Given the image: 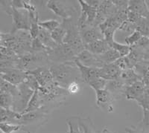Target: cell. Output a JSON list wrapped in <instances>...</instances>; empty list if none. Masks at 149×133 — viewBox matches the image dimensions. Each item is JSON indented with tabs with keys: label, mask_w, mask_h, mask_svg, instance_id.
<instances>
[{
	"label": "cell",
	"mask_w": 149,
	"mask_h": 133,
	"mask_svg": "<svg viewBox=\"0 0 149 133\" xmlns=\"http://www.w3.org/2000/svg\"><path fill=\"white\" fill-rule=\"evenodd\" d=\"M14 105V98L8 93L0 92V107L5 109H11Z\"/></svg>",
	"instance_id": "836d02e7"
},
{
	"label": "cell",
	"mask_w": 149,
	"mask_h": 133,
	"mask_svg": "<svg viewBox=\"0 0 149 133\" xmlns=\"http://www.w3.org/2000/svg\"><path fill=\"white\" fill-rule=\"evenodd\" d=\"M96 94V106L98 108L101 109L102 111L110 113L113 112L114 102L113 97L107 89H102L95 91Z\"/></svg>",
	"instance_id": "4fadbf2b"
},
{
	"label": "cell",
	"mask_w": 149,
	"mask_h": 133,
	"mask_svg": "<svg viewBox=\"0 0 149 133\" xmlns=\"http://www.w3.org/2000/svg\"><path fill=\"white\" fill-rule=\"evenodd\" d=\"M100 133H114V132H113L111 130H110L109 129H107V127H104V128L102 130V132H101Z\"/></svg>",
	"instance_id": "816d5d0a"
},
{
	"label": "cell",
	"mask_w": 149,
	"mask_h": 133,
	"mask_svg": "<svg viewBox=\"0 0 149 133\" xmlns=\"http://www.w3.org/2000/svg\"><path fill=\"white\" fill-rule=\"evenodd\" d=\"M49 66L54 82L66 89L72 82L77 81L81 83H84L81 74L74 60L62 63H51Z\"/></svg>",
	"instance_id": "6da1fadb"
},
{
	"label": "cell",
	"mask_w": 149,
	"mask_h": 133,
	"mask_svg": "<svg viewBox=\"0 0 149 133\" xmlns=\"http://www.w3.org/2000/svg\"><path fill=\"white\" fill-rule=\"evenodd\" d=\"M126 85L123 81L119 79L107 81L105 89H107L111 95L113 97L114 100L119 99L122 96H125V91Z\"/></svg>",
	"instance_id": "d6986e66"
},
{
	"label": "cell",
	"mask_w": 149,
	"mask_h": 133,
	"mask_svg": "<svg viewBox=\"0 0 149 133\" xmlns=\"http://www.w3.org/2000/svg\"><path fill=\"white\" fill-rule=\"evenodd\" d=\"M61 25L66 28V34L63 40L72 48L77 56L84 50V45L82 42L81 37L80 35L79 29L77 25V21H74V17L66 20H63Z\"/></svg>",
	"instance_id": "5b68a950"
},
{
	"label": "cell",
	"mask_w": 149,
	"mask_h": 133,
	"mask_svg": "<svg viewBox=\"0 0 149 133\" xmlns=\"http://www.w3.org/2000/svg\"><path fill=\"white\" fill-rule=\"evenodd\" d=\"M80 83H81L77 82V81H74V82H72L71 83H70L66 87L68 93L70 94H75L79 92Z\"/></svg>",
	"instance_id": "f6af8a7d"
},
{
	"label": "cell",
	"mask_w": 149,
	"mask_h": 133,
	"mask_svg": "<svg viewBox=\"0 0 149 133\" xmlns=\"http://www.w3.org/2000/svg\"><path fill=\"white\" fill-rule=\"evenodd\" d=\"M142 112L143 117L142 121L135 129L139 133H149V111L142 109Z\"/></svg>",
	"instance_id": "4dcf8cb0"
},
{
	"label": "cell",
	"mask_w": 149,
	"mask_h": 133,
	"mask_svg": "<svg viewBox=\"0 0 149 133\" xmlns=\"http://www.w3.org/2000/svg\"><path fill=\"white\" fill-rule=\"evenodd\" d=\"M49 49L44 46V45L40 41L38 38L32 39L31 42V52L39 53V52H46Z\"/></svg>",
	"instance_id": "f35d334b"
},
{
	"label": "cell",
	"mask_w": 149,
	"mask_h": 133,
	"mask_svg": "<svg viewBox=\"0 0 149 133\" xmlns=\"http://www.w3.org/2000/svg\"><path fill=\"white\" fill-rule=\"evenodd\" d=\"M37 38L49 50L54 48L56 46H58V44H56L55 42L52 38L51 32H49L47 30L42 28L40 27V32Z\"/></svg>",
	"instance_id": "4316f807"
},
{
	"label": "cell",
	"mask_w": 149,
	"mask_h": 133,
	"mask_svg": "<svg viewBox=\"0 0 149 133\" xmlns=\"http://www.w3.org/2000/svg\"><path fill=\"white\" fill-rule=\"evenodd\" d=\"M80 35L81 37L84 45H87L94 41L104 39V35L100 28L95 26H86L82 29H80Z\"/></svg>",
	"instance_id": "9a60e30c"
},
{
	"label": "cell",
	"mask_w": 149,
	"mask_h": 133,
	"mask_svg": "<svg viewBox=\"0 0 149 133\" xmlns=\"http://www.w3.org/2000/svg\"><path fill=\"white\" fill-rule=\"evenodd\" d=\"M24 83H26V84H27L31 89L34 90V91L38 90L40 89V87L39 83H38V82H37V80H36V78H34L33 75L29 74V73H28L26 79Z\"/></svg>",
	"instance_id": "60d3db41"
},
{
	"label": "cell",
	"mask_w": 149,
	"mask_h": 133,
	"mask_svg": "<svg viewBox=\"0 0 149 133\" xmlns=\"http://www.w3.org/2000/svg\"><path fill=\"white\" fill-rule=\"evenodd\" d=\"M13 5L12 1H0V10L5 12L8 16L11 17L12 12H13Z\"/></svg>",
	"instance_id": "b9f144b4"
},
{
	"label": "cell",
	"mask_w": 149,
	"mask_h": 133,
	"mask_svg": "<svg viewBox=\"0 0 149 133\" xmlns=\"http://www.w3.org/2000/svg\"><path fill=\"white\" fill-rule=\"evenodd\" d=\"M27 74L26 71L18 69H10L0 73V78L17 86L25 82Z\"/></svg>",
	"instance_id": "2e32d148"
},
{
	"label": "cell",
	"mask_w": 149,
	"mask_h": 133,
	"mask_svg": "<svg viewBox=\"0 0 149 133\" xmlns=\"http://www.w3.org/2000/svg\"><path fill=\"white\" fill-rule=\"evenodd\" d=\"M148 25H149V19H148Z\"/></svg>",
	"instance_id": "db71d44e"
},
{
	"label": "cell",
	"mask_w": 149,
	"mask_h": 133,
	"mask_svg": "<svg viewBox=\"0 0 149 133\" xmlns=\"http://www.w3.org/2000/svg\"><path fill=\"white\" fill-rule=\"evenodd\" d=\"M0 92L10 94L14 98L18 92V86H14L0 78Z\"/></svg>",
	"instance_id": "1f68e13d"
},
{
	"label": "cell",
	"mask_w": 149,
	"mask_h": 133,
	"mask_svg": "<svg viewBox=\"0 0 149 133\" xmlns=\"http://www.w3.org/2000/svg\"><path fill=\"white\" fill-rule=\"evenodd\" d=\"M49 58L47 51L46 52L34 53L30 52L19 56L18 59L16 60L17 69L20 71L29 72L37 68L44 66H49Z\"/></svg>",
	"instance_id": "277c9868"
},
{
	"label": "cell",
	"mask_w": 149,
	"mask_h": 133,
	"mask_svg": "<svg viewBox=\"0 0 149 133\" xmlns=\"http://www.w3.org/2000/svg\"><path fill=\"white\" fill-rule=\"evenodd\" d=\"M66 28L61 24L59 27L54 29L51 32L52 38L55 42V43L58 44V45H61V44L63 43V40H64L65 37H66Z\"/></svg>",
	"instance_id": "f546056e"
},
{
	"label": "cell",
	"mask_w": 149,
	"mask_h": 133,
	"mask_svg": "<svg viewBox=\"0 0 149 133\" xmlns=\"http://www.w3.org/2000/svg\"><path fill=\"white\" fill-rule=\"evenodd\" d=\"M61 22L57 19H48L45 21H40L39 26L43 29H46L49 32H52V30L56 29L61 25Z\"/></svg>",
	"instance_id": "d590c367"
},
{
	"label": "cell",
	"mask_w": 149,
	"mask_h": 133,
	"mask_svg": "<svg viewBox=\"0 0 149 133\" xmlns=\"http://www.w3.org/2000/svg\"><path fill=\"white\" fill-rule=\"evenodd\" d=\"M146 89L142 80L137 81L130 86H127L125 91V97L127 100H133L136 102L139 100L146 92Z\"/></svg>",
	"instance_id": "ac0fdd59"
},
{
	"label": "cell",
	"mask_w": 149,
	"mask_h": 133,
	"mask_svg": "<svg viewBox=\"0 0 149 133\" xmlns=\"http://www.w3.org/2000/svg\"><path fill=\"white\" fill-rule=\"evenodd\" d=\"M32 38L29 31L19 30L17 32L2 33V46L10 49L18 56L31 52Z\"/></svg>",
	"instance_id": "7a4b0ae2"
},
{
	"label": "cell",
	"mask_w": 149,
	"mask_h": 133,
	"mask_svg": "<svg viewBox=\"0 0 149 133\" xmlns=\"http://www.w3.org/2000/svg\"><path fill=\"white\" fill-rule=\"evenodd\" d=\"M22 115L11 109H5L0 107V123H8L18 125Z\"/></svg>",
	"instance_id": "cb8c5ba5"
},
{
	"label": "cell",
	"mask_w": 149,
	"mask_h": 133,
	"mask_svg": "<svg viewBox=\"0 0 149 133\" xmlns=\"http://www.w3.org/2000/svg\"><path fill=\"white\" fill-rule=\"evenodd\" d=\"M121 71L114 63L106 64L99 69V75L105 80L110 81L119 79L121 75Z\"/></svg>",
	"instance_id": "7402d4cb"
},
{
	"label": "cell",
	"mask_w": 149,
	"mask_h": 133,
	"mask_svg": "<svg viewBox=\"0 0 149 133\" xmlns=\"http://www.w3.org/2000/svg\"><path fill=\"white\" fill-rule=\"evenodd\" d=\"M114 64L119 68L122 71H125V70H127V69H129L127 61H126V59L125 57H122L119 58V59L114 62Z\"/></svg>",
	"instance_id": "7dc6e473"
},
{
	"label": "cell",
	"mask_w": 149,
	"mask_h": 133,
	"mask_svg": "<svg viewBox=\"0 0 149 133\" xmlns=\"http://www.w3.org/2000/svg\"><path fill=\"white\" fill-rule=\"evenodd\" d=\"M121 25L122 23L113 15L98 26L109 46L114 41V34L117 30H119Z\"/></svg>",
	"instance_id": "8fae6325"
},
{
	"label": "cell",
	"mask_w": 149,
	"mask_h": 133,
	"mask_svg": "<svg viewBox=\"0 0 149 133\" xmlns=\"http://www.w3.org/2000/svg\"><path fill=\"white\" fill-rule=\"evenodd\" d=\"M125 131L127 133H138L136 130L135 129V127H131V128H129V127H126Z\"/></svg>",
	"instance_id": "f907efd6"
},
{
	"label": "cell",
	"mask_w": 149,
	"mask_h": 133,
	"mask_svg": "<svg viewBox=\"0 0 149 133\" xmlns=\"http://www.w3.org/2000/svg\"><path fill=\"white\" fill-rule=\"evenodd\" d=\"M2 32L0 31V47L2 46Z\"/></svg>",
	"instance_id": "f5cc1de1"
},
{
	"label": "cell",
	"mask_w": 149,
	"mask_h": 133,
	"mask_svg": "<svg viewBox=\"0 0 149 133\" xmlns=\"http://www.w3.org/2000/svg\"><path fill=\"white\" fill-rule=\"evenodd\" d=\"M0 130L2 131V133H12L18 130H21V126L8 123H1Z\"/></svg>",
	"instance_id": "ab89813d"
},
{
	"label": "cell",
	"mask_w": 149,
	"mask_h": 133,
	"mask_svg": "<svg viewBox=\"0 0 149 133\" xmlns=\"http://www.w3.org/2000/svg\"><path fill=\"white\" fill-rule=\"evenodd\" d=\"M76 133H96L95 128L90 119L80 118L78 119V125Z\"/></svg>",
	"instance_id": "83f0119b"
},
{
	"label": "cell",
	"mask_w": 149,
	"mask_h": 133,
	"mask_svg": "<svg viewBox=\"0 0 149 133\" xmlns=\"http://www.w3.org/2000/svg\"><path fill=\"white\" fill-rule=\"evenodd\" d=\"M81 7V13L77 19L78 29H82L86 26H93L97 15V8L93 7L84 0H78Z\"/></svg>",
	"instance_id": "9c48e42d"
},
{
	"label": "cell",
	"mask_w": 149,
	"mask_h": 133,
	"mask_svg": "<svg viewBox=\"0 0 149 133\" xmlns=\"http://www.w3.org/2000/svg\"><path fill=\"white\" fill-rule=\"evenodd\" d=\"M84 48L92 54H95V55H101L111 48L109 46L107 41L104 39L94 41L91 43L85 45Z\"/></svg>",
	"instance_id": "603a6c76"
},
{
	"label": "cell",
	"mask_w": 149,
	"mask_h": 133,
	"mask_svg": "<svg viewBox=\"0 0 149 133\" xmlns=\"http://www.w3.org/2000/svg\"><path fill=\"white\" fill-rule=\"evenodd\" d=\"M18 86V92L14 97L13 109L14 112L22 114L27 107L34 91L26 83H22Z\"/></svg>",
	"instance_id": "ba28073f"
},
{
	"label": "cell",
	"mask_w": 149,
	"mask_h": 133,
	"mask_svg": "<svg viewBox=\"0 0 149 133\" xmlns=\"http://www.w3.org/2000/svg\"><path fill=\"white\" fill-rule=\"evenodd\" d=\"M128 10L134 12L142 18L149 19V8L146 0H129Z\"/></svg>",
	"instance_id": "ffe728a7"
},
{
	"label": "cell",
	"mask_w": 149,
	"mask_h": 133,
	"mask_svg": "<svg viewBox=\"0 0 149 133\" xmlns=\"http://www.w3.org/2000/svg\"><path fill=\"white\" fill-rule=\"evenodd\" d=\"M19 56L10 49L2 46L0 47V61H14Z\"/></svg>",
	"instance_id": "d6a6232c"
},
{
	"label": "cell",
	"mask_w": 149,
	"mask_h": 133,
	"mask_svg": "<svg viewBox=\"0 0 149 133\" xmlns=\"http://www.w3.org/2000/svg\"><path fill=\"white\" fill-rule=\"evenodd\" d=\"M119 30H122L124 32L130 33V34L131 33H133L134 31L136 30V25H134V24L131 23V22H128L127 20H126L125 22H124L121 25Z\"/></svg>",
	"instance_id": "ee69618b"
},
{
	"label": "cell",
	"mask_w": 149,
	"mask_h": 133,
	"mask_svg": "<svg viewBox=\"0 0 149 133\" xmlns=\"http://www.w3.org/2000/svg\"><path fill=\"white\" fill-rule=\"evenodd\" d=\"M47 54L50 64L71 62L74 61L77 57L75 52L66 43L58 45L54 48L49 49L47 51Z\"/></svg>",
	"instance_id": "8992f818"
},
{
	"label": "cell",
	"mask_w": 149,
	"mask_h": 133,
	"mask_svg": "<svg viewBox=\"0 0 149 133\" xmlns=\"http://www.w3.org/2000/svg\"><path fill=\"white\" fill-rule=\"evenodd\" d=\"M107 81L105 80L104 79L102 78H97L93 80L90 82H89L87 84L90 86V87L93 89L95 91H98V90H102L104 89L105 87H106V85H107Z\"/></svg>",
	"instance_id": "8d00e7d4"
},
{
	"label": "cell",
	"mask_w": 149,
	"mask_h": 133,
	"mask_svg": "<svg viewBox=\"0 0 149 133\" xmlns=\"http://www.w3.org/2000/svg\"><path fill=\"white\" fill-rule=\"evenodd\" d=\"M144 60L149 62V46L144 52Z\"/></svg>",
	"instance_id": "681fc988"
},
{
	"label": "cell",
	"mask_w": 149,
	"mask_h": 133,
	"mask_svg": "<svg viewBox=\"0 0 149 133\" xmlns=\"http://www.w3.org/2000/svg\"><path fill=\"white\" fill-rule=\"evenodd\" d=\"M142 37V34L137 31V30H135L133 33L128 35L127 37H125V42L126 45H127L130 47H132V46H135L136 44L137 43L138 41L141 39V37Z\"/></svg>",
	"instance_id": "74e56055"
},
{
	"label": "cell",
	"mask_w": 149,
	"mask_h": 133,
	"mask_svg": "<svg viewBox=\"0 0 149 133\" xmlns=\"http://www.w3.org/2000/svg\"><path fill=\"white\" fill-rule=\"evenodd\" d=\"M68 128H69V132H68V133H76L75 131H74L72 124L71 122L70 121H68Z\"/></svg>",
	"instance_id": "c3c4849f"
},
{
	"label": "cell",
	"mask_w": 149,
	"mask_h": 133,
	"mask_svg": "<svg viewBox=\"0 0 149 133\" xmlns=\"http://www.w3.org/2000/svg\"><path fill=\"white\" fill-rule=\"evenodd\" d=\"M110 46L111 48L116 51L117 52L120 54L121 57H125V56H127V54L130 53V48H131V47L128 46L127 45H126V44H121L115 40L110 44Z\"/></svg>",
	"instance_id": "e575fe53"
},
{
	"label": "cell",
	"mask_w": 149,
	"mask_h": 133,
	"mask_svg": "<svg viewBox=\"0 0 149 133\" xmlns=\"http://www.w3.org/2000/svg\"><path fill=\"white\" fill-rule=\"evenodd\" d=\"M27 73L34 76L40 87H45L54 81L52 74L50 71L49 66H44L37 68V69Z\"/></svg>",
	"instance_id": "5bb4252c"
},
{
	"label": "cell",
	"mask_w": 149,
	"mask_h": 133,
	"mask_svg": "<svg viewBox=\"0 0 149 133\" xmlns=\"http://www.w3.org/2000/svg\"><path fill=\"white\" fill-rule=\"evenodd\" d=\"M74 62L77 65L80 72H81L84 83H88L89 82H90L93 80L100 77V75H99V69H95V68H91L84 66V65L81 64L77 59L74 60Z\"/></svg>",
	"instance_id": "44dd1931"
},
{
	"label": "cell",
	"mask_w": 149,
	"mask_h": 133,
	"mask_svg": "<svg viewBox=\"0 0 149 133\" xmlns=\"http://www.w3.org/2000/svg\"><path fill=\"white\" fill-rule=\"evenodd\" d=\"M42 106H43V103H42V98H41L40 95L38 90H36V91H34L32 97H31V98L27 107H26L25 111H24L21 115L25 114V113L30 112L36 111V110L42 108Z\"/></svg>",
	"instance_id": "484cf974"
},
{
	"label": "cell",
	"mask_w": 149,
	"mask_h": 133,
	"mask_svg": "<svg viewBox=\"0 0 149 133\" xmlns=\"http://www.w3.org/2000/svg\"><path fill=\"white\" fill-rule=\"evenodd\" d=\"M13 23L12 28L10 32L14 34L19 30H26L29 31L31 28L30 17L29 12L22 9L13 8L11 14Z\"/></svg>",
	"instance_id": "30bf717a"
},
{
	"label": "cell",
	"mask_w": 149,
	"mask_h": 133,
	"mask_svg": "<svg viewBox=\"0 0 149 133\" xmlns=\"http://www.w3.org/2000/svg\"><path fill=\"white\" fill-rule=\"evenodd\" d=\"M46 7L55 15L61 17L63 20L72 18L75 14H78L77 8L66 1L49 0L46 3Z\"/></svg>",
	"instance_id": "52a82bcc"
},
{
	"label": "cell",
	"mask_w": 149,
	"mask_h": 133,
	"mask_svg": "<svg viewBox=\"0 0 149 133\" xmlns=\"http://www.w3.org/2000/svg\"><path fill=\"white\" fill-rule=\"evenodd\" d=\"M76 59L81 64L88 67L101 69L104 66V63L101 60L99 56L92 54L86 49H84L82 52L77 56Z\"/></svg>",
	"instance_id": "e0dca14e"
},
{
	"label": "cell",
	"mask_w": 149,
	"mask_h": 133,
	"mask_svg": "<svg viewBox=\"0 0 149 133\" xmlns=\"http://www.w3.org/2000/svg\"><path fill=\"white\" fill-rule=\"evenodd\" d=\"M116 11V8L110 0L102 1L97 9V15L93 26L98 27L107 18L112 17Z\"/></svg>",
	"instance_id": "7c38bea8"
},
{
	"label": "cell",
	"mask_w": 149,
	"mask_h": 133,
	"mask_svg": "<svg viewBox=\"0 0 149 133\" xmlns=\"http://www.w3.org/2000/svg\"><path fill=\"white\" fill-rule=\"evenodd\" d=\"M136 103L142 109L149 111V92L147 90L144 93V94L141 97L140 99L136 101Z\"/></svg>",
	"instance_id": "7bdbcfd3"
},
{
	"label": "cell",
	"mask_w": 149,
	"mask_h": 133,
	"mask_svg": "<svg viewBox=\"0 0 149 133\" xmlns=\"http://www.w3.org/2000/svg\"><path fill=\"white\" fill-rule=\"evenodd\" d=\"M120 78L126 86H130L133 83L142 80L140 76L136 72L134 69H129L121 72Z\"/></svg>",
	"instance_id": "d4e9b609"
},
{
	"label": "cell",
	"mask_w": 149,
	"mask_h": 133,
	"mask_svg": "<svg viewBox=\"0 0 149 133\" xmlns=\"http://www.w3.org/2000/svg\"><path fill=\"white\" fill-rule=\"evenodd\" d=\"M134 46H136V47H138L139 48L142 49V50L146 51L149 46V37L142 36L141 37V39L137 42V43Z\"/></svg>",
	"instance_id": "bcb514c9"
},
{
	"label": "cell",
	"mask_w": 149,
	"mask_h": 133,
	"mask_svg": "<svg viewBox=\"0 0 149 133\" xmlns=\"http://www.w3.org/2000/svg\"><path fill=\"white\" fill-rule=\"evenodd\" d=\"M53 109L50 106H42L36 111L22 114L18 125L21 126V130L26 133H36L40 126L47 122L50 112Z\"/></svg>",
	"instance_id": "3957f363"
},
{
	"label": "cell",
	"mask_w": 149,
	"mask_h": 133,
	"mask_svg": "<svg viewBox=\"0 0 149 133\" xmlns=\"http://www.w3.org/2000/svg\"><path fill=\"white\" fill-rule=\"evenodd\" d=\"M98 56H99L101 60L104 63V65L114 63L117 60L121 57L120 54L113 48L109 49L106 52Z\"/></svg>",
	"instance_id": "f1b7e54d"
}]
</instances>
